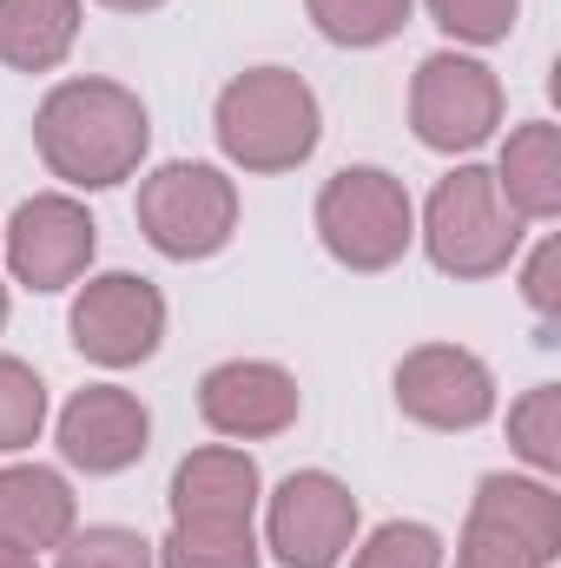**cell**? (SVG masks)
Listing matches in <instances>:
<instances>
[{"label":"cell","mask_w":561,"mask_h":568,"mask_svg":"<svg viewBox=\"0 0 561 568\" xmlns=\"http://www.w3.org/2000/svg\"><path fill=\"white\" fill-rule=\"evenodd\" d=\"M258 496H265V476L232 443H205V449L178 456L172 489H165L172 523H198V529H245L258 516Z\"/></svg>","instance_id":"4fadbf2b"},{"label":"cell","mask_w":561,"mask_h":568,"mask_svg":"<svg viewBox=\"0 0 561 568\" xmlns=\"http://www.w3.org/2000/svg\"><path fill=\"white\" fill-rule=\"evenodd\" d=\"M33 145L47 172L67 179L73 192H106L140 172L152 120L145 100L120 80H60L33 113Z\"/></svg>","instance_id":"6da1fadb"},{"label":"cell","mask_w":561,"mask_h":568,"mask_svg":"<svg viewBox=\"0 0 561 568\" xmlns=\"http://www.w3.org/2000/svg\"><path fill=\"white\" fill-rule=\"evenodd\" d=\"M502 126V80L469 53H429L410 80V133L429 152H476Z\"/></svg>","instance_id":"ba28073f"},{"label":"cell","mask_w":561,"mask_h":568,"mask_svg":"<svg viewBox=\"0 0 561 568\" xmlns=\"http://www.w3.org/2000/svg\"><path fill=\"white\" fill-rule=\"evenodd\" d=\"M496 192L509 199V212L522 225H549L561 212V133L555 120H529L516 126L502 159H496Z\"/></svg>","instance_id":"2e32d148"},{"label":"cell","mask_w":561,"mask_h":568,"mask_svg":"<svg viewBox=\"0 0 561 568\" xmlns=\"http://www.w3.org/2000/svg\"><path fill=\"white\" fill-rule=\"evenodd\" d=\"M212 133H218V152L245 172H297L324 140V106L304 73L252 67L218 93Z\"/></svg>","instance_id":"7a4b0ae2"},{"label":"cell","mask_w":561,"mask_h":568,"mask_svg":"<svg viewBox=\"0 0 561 568\" xmlns=\"http://www.w3.org/2000/svg\"><path fill=\"white\" fill-rule=\"evenodd\" d=\"M145 449H152V417L120 384H86L60 410V456L86 476H126Z\"/></svg>","instance_id":"7c38bea8"},{"label":"cell","mask_w":561,"mask_h":568,"mask_svg":"<svg viewBox=\"0 0 561 568\" xmlns=\"http://www.w3.org/2000/svg\"><path fill=\"white\" fill-rule=\"evenodd\" d=\"M80 40V0H0V67L53 73Z\"/></svg>","instance_id":"e0dca14e"},{"label":"cell","mask_w":561,"mask_h":568,"mask_svg":"<svg viewBox=\"0 0 561 568\" xmlns=\"http://www.w3.org/2000/svg\"><path fill=\"white\" fill-rule=\"evenodd\" d=\"M350 568H442V536L429 523H384L357 542Z\"/></svg>","instance_id":"7402d4cb"},{"label":"cell","mask_w":561,"mask_h":568,"mask_svg":"<svg viewBox=\"0 0 561 568\" xmlns=\"http://www.w3.org/2000/svg\"><path fill=\"white\" fill-rule=\"evenodd\" d=\"M509 449L536 476H561V384H536L522 404H509Z\"/></svg>","instance_id":"ffe728a7"},{"label":"cell","mask_w":561,"mask_h":568,"mask_svg":"<svg viewBox=\"0 0 561 568\" xmlns=\"http://www.w3.org/2000/svg\"><path fill=\"white\" fill-rule=\"evenodd\" d=\"M0 331H7V284H0Z\"/></svg>","instance_id":"f1b7e54d"},{"label":"cell","mask_w":561,"mask_h":568,"mask_svg":"<svg viewBox=\"0 0 561 568\" xmlns=\"http://www.w3.org/2000/svg\"><path fill=\"white\" fill-rule=\"evenodd\" d=\"M67 331H73V351L86 364L133 371V364H145L165 344V297L140 272H100V278L80 284Z\"/></svg>","instance_id":"52a82bcc"},{"label":"cell","mask_w":561,"mask_h":568,"mask_svg":"<svg viewBox=\"0 0 561 568\" xmlns=\"http://www.w3.org/2000/svg\"><path fill=\"white\" fill-rule=\"evenodd\" d=\"M60 568H159V562H152V542L140 529L100 523V529H73L60 542Z\"/></svg>","instance_id":"603a6c76"},{"label":"cell","mask_w":561,"mask_h":568,"mask_svg":"<svg viewBox=\"0 0 561 568\" xmlns=\"http://www.w3.org/2000/svg\"><path fill=\"white\" fill-rule=\"evenodd\" d=\"M93 252H100V225L67 192H33L0 225V258H7L13 284H27V291H67V284H80L86 265H93Z\"/></svg>","instance_id":"8992f818"},{"label":"cell","mask_w":561,"mask_h":568,"mask_svg":"<svg viewBox=\"0 0 561 568\" xmlns=\"http://www.w3.org/2000/svg\"><path fill=\"white\" fill-rule=\"evenodd\" d=\"M80 529V503H73V483L47 463H7L0 469V542L7 549H60L67 536Z\"/></svg>","instance_id":"5bb4252c"},{"label":"cell","mask_w":561,"mask_h":568,"mask_svg":"<svg viewBox=\"0 0 561 568\" xmlns=\"http://www.w3.org/2000/svg\"><path fill=\"white\" fill-rule=\"evenodd\" d=\"M422 252L442 278H496L522 252V219L496 192L489 165H456L422 205Z\"/></svg>","instance_id":"3957f363"},{"label":"cell","mask_w":561,"mask_h":568,"mask_svg":"<svg viewBox=\"0 0 561 568\" xmlns=\"http://www.w3.org/2000/svg\"><path fill=\"white\" fill-rule=\"evenodd\" d=\"M40 429H47V384H40V371L20 364V357H0V456L40 443Z\"/></svg>","instance_id":"44dd1931"},{"label":"cell","mask_w":561,"mask_h":568,"mask_svg":"<svg viewBox=\"0 0 561 568\" xmlns=\"http://www.w3.org/2000/svg\"><path fill=\"white\" fill-rule=\"evenodd\" d=\"M100 7H113V13H152V7H165V0H100Z\"/></svg>","instance_id":"83f0119b"},{"label":"cell","mask_w":561,"mask_h":568,"mask_svg":"<svg viewBox=\"0 0 561 568\" xmlns=\"http://www.w3.org/2000/svg\"><path fill=\"white\" fill-rule=\"evenodd\" d=\"M0 568H40V556H27V549H7V542H0Z\"/></svg>","instance_id":"4316f807"},{"label":"cell","mask_w":561,"mask_h":568,"mask_svg":"<svg viewBox=\"0 0 561 568\" xmlns=\"http://www.w3.org/2000/svg\"><path fill=\"white\" fill-rule=\"evenodd\" d=\"M265 542L258 529H198V523H172L165 542H152V562L159 568H258Z\"/></svg>","instance_id":"ac0fdd59"},{"label":"cell","mask_w":561,"mask_h":568,"mask_svg":"<svg viewBox=\"0 0 561 568\" xmlns=\"http://www.w3.org/2000/svg\"><path fill=\"white\" fill-rule=\"evenodd\" d=\"M265 549L284 568H337L357 549V496L330 469H290L265 503Z\"/></svg>","instance_id":"9c48e42d"},{"label":"cell","mask_w":561,"mask_h":568,"mask_svg":"<svg viewBox=\"0 0 561 568\" xmlns=\"http://www.w3.org/2000/svg\"><path fill=\"white\" fill-rule=\"evenodd\" d=\"M456 568H549L542 556H529L522 542L496 536V529H476L462 523V542H456Z\"/></svg>","instance_id":"484cf974"},{"label":"cell","mask_w":561,"mask_h":568,"mask_svg":"<svg viewBox=\"0 0 561 568\" xmlns=\"http://www.w3.org/2000/svg\"><path fill=\"white\" fill-rule=\"evenodd\" d=\"M516 13H522V0H429V20H436L449 40H462V47H496V40H509V33H516Z\"/></svg>","instance_id":"cb8c5ba5"},{"label":"cell","mask_w":561,"mask_h":568,"mask_svg":"<svg viewBox=\"0 0 561 568\" xmlns=\"http://www.w3.org/2000/svg\"><path fill=\"white\" fill-rule=\"evenodd\" d=\"M310 7V27L330 40V47H384L410 27V7L417 0H304Z\"/></svg>","instance_id":"d6986e66"},{"label":"cell","mask_w":561,"mask_h":568,"mask_svg":"<svg viewBox=\"0 0 561 568\" xmlns=\"http://www.w3.org/2000/svg\"><path fill=\"white\" fill-rule=\"evenodd\" d=\"M140 232L172 265L218 258L238 232V185L205 159H172L140 179Z\"/></svg>","instance_id":"5b68a950"},{"label":"cell","mask_w":561,"mask_h":568,"mask_svg":"<svg viewBox=\"0 0 561 568\" xmlns=\"http://www.w3.org/2000/svg\"><path fill=\"white\" fill-rule=\"evenodd\" d=\"M469 523L476 529H496L509 542H522L529 556L555 568L561 556V496L549 489V476H509V469H489L469 496Z\"/></svg>","instance_id":"9a60e30c"},{"label":"cell","mask_w":561,"mask_h":568,"mask_svg":"<svg viewBox=\"0 0 561 568\" xmlns=\"http://www.w3.org/2000/svg\"><path fill=\"white\" fill-rule=\"evenodd\" d=\"M297 410H304V390L272 357H225L198 377V417H205V429H218L232 443L284 436L297 424Z\"/></svg>","instance_id":"8fae6325"},{"label":"cell","mask_w":561,"mask_h":568,"mask_svg":"<svg viewBox=\"0 0 561 568\" xmlns=\"http://www.w3.org/2000/svg\"><path fill=\"white\" fill-rule=\"evenodd\" d=\"M397 410L422 429H482L496 417V371L462 344H417L397 364Z\"/></svg>","instance_id":"30bf717a"},{"label":"cell","mask_w":561,"mask_h":568,"mask_svg":"<svg viewBox=\"0 0 561 568\" xmlns=\"http://www.w3.org/2000/svg\"><path fill=\"white\" fill-rule=\"evenodd\" d=\"M522 297H529V311L542 317V344H555V324H561V245L555 239H542V245L529 252V265H522Z\"/></svg>","instance_id":"d4e9b609"},{"label":"cell","mask_w":561,"mask_h":568,"mask_svg":"<svg viewBox=\"0 0 561 568\" xmlns=\"http://www.w3.org/2000/svg\"><path fill=\"white\" fill-rule=\"evenodd\" d=\"M317 239L344 272H390L417 245V205L397 172L384 165H344L324 179L317 205Z\"/></svg>","instance_id":"277c9868"}]
</instances>
